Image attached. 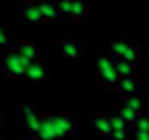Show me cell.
I'll use <instances>...</instances> for the list:
<instances>
[{"label":"cell","instance_id":"cell-1","mask_svg":"<svg viewBox=\"0 0 149 140\" xmlns=\"http://www.w3.org/2000/svg\"><path fill=\"white\" fill-rule=\"evenodd\" d=\"M77 129V116L72 110L61 112H46L40 131L35 134L37 140H66Z\"/></svg>","mask_w":149,"mask_h":140},{"label":"cell","instance_id":"cell-2","mask_svg":"<svg viewBox=\"0 0 149 140\" xmlns=\"http://www.w3.org/2000/svg\"><path fill=\"white\" fill-rule=\"evenodd\" d=\"M94 77L103 90H116L118 79H121L116 70V57H112L110 53H101L94 59Z\"/></svg>","mask_w":149,"mask_h":140},{"label":"cell","instance_id":"cell-3","mask_svg":"<svg viewBox=\"0 0 149 140\" xmlns=\"http://www.w3.org/2000/svg\"><path fill=\"white\" fill-rule=\"evenodd\" d=\"M48 110L40 107V105H20L18 107V118H20V125L26 129V134L35 136L40 131L44 123V116H46Z\"/></svg>","mask_w":149,"mask_h":140},{"label":"cell","instance_id":"cell-4","mask_svg":"<svg viewBox=\"0 0 149 140\" xmlns=\"http://www.w3.org/2000/svg\"><path fill=\"white\" fill-rule=\"evenodd\" d=\"M0 66H2V75H5L7 79H26L29 61L24 59L15 48H11V51L5 53V57H2Z\"/></svg>","mask_w":149,"mask_h":140},{"label":"cell","instance_id":"cell-5","mask_svg":"<svg viewBox=\"0 0 149 140\" xmlns=\"http://www.w3.org/2000/svg\"><path fill=\"white\" fill-rule=\"evenodd\" d=\"M57 7L66 22H84L90 13V0H57Z\"/></svg>","mask_w":149,"mask_h":140},{"label":"cell","instance_id":"cell-6","mask_svg":"<svg viewBox=\"0 0 149 140\" xmlns=\"http://www.w3.org/2000/svg\"><path fill=\"white\" fill-rule=\"evenodd\" d=\"M57 51L66 61H81L86 57V46L74 37H61L57 42Z\"/></svg>","mask_w":149,"mask_h":140},{"label":"cell","instance_id":"cell-7","mask_svg":"<svg viewBox=\"0 0 149 140\" xmlns=\"http://www.w3.org/2000/svg\"><path fill=\"white\" fill-rule=\"evenodd\" d=\"M18 15L26 24H44V15H42V9H40L37 0H24V2H20Z\"/></svg>","mask_w":149,"mask_h":140},{"label":"cell","instance_id":"cell-8","mask_svg":"<svg viewBox=\"0 0 149 140\" xmlns=\"http://www.w3.org/2000/svg\"><path fill=\"white\" fill-rule=\"evenodd\" d=\"M51 79V66L46 59H37L33 64H29L26 68V81L31 83H46Z\"/></svg>","mask_w":149,"mask_h":140},{"label":"cell","instance_id":"cell-9","mask_svg":"<svg viewBox=\"0 0 149 140\" xmlns=\"http://www.w3.org/2000/svg\"><path fill=\"white\" fill-rule=\"evenodd\" d=\"M90 127H92V131H94L97 136H101V138H110V134L114 131L110 114H97V116H92Z\"/></svg>","mask_w":149,"mask_h":140},{"label":"cell","instance_id":"cell-10","mask_svg":"<svg viewBox=\"0 0 149 140\" xmlns=\"http://www.w3.org/2000/svg\"><path fill=\"white\" fill-rule=\"evenodd\" d=\"M37 2H40V9H42V15H44L46 24H57L64 20L59 13V7H57V0H37Z\"/></svg>","mask_w":149,"mask_h":140},{"label":"cell","instance_id":"cell-11","mask_svg":"<svg viewBox=\"0 0 149 140\" xmlns=\"http://www.w3.org/2000/svg\"><path fill=\"white\" fill-rule=\"evenodd\" d=\"M123 105H127V107H132L134 112L143 114L145 105H147V94H145V90H138V92H134V94L123 96Z\"/></svg>","mask_w":149,"mask_h":140},{"label":"cell","instance_id":"cell-12","mask_svg":"<svg viewBox=\"0 0 149 140\" xmlns=\"http://www.w3.org/2000/svg\"><path fill=\"white\" fill-rule=\"evenodd\" d=\"M132 40L123 37V35H112L110 40H107V53H110L112 57H123V53L127 51V46H130Z\"/></svg>","mask_w":149,"mask_h":140},{"label":"cell","instance_id":"cell-13","mask_svg":"<svg viewBox=\"0 0 149 140\" xmlns=\"http://www.w3.org/2000/svg\"><path fill=\"white\" fill-rule=\"evenodd\" d=\"M15 51H18L29 64L42 59V57H40V48H37V44H33V42H18L15 44Z\"/></svg>","mask_w":149,"mask_h":140},{"label":"cell","instance_id":"cell-14","mask_svg":"<svg viewBox=\"0 0 149 140\" xmlns=\"http://www.w3.org/2000/svg\"><path fill=\"white\" fill-rule=\"evenodd\" d=\"M116 90L123 96H127V94H134V92H138V90H143V88H140V81L136 79V75H132V77H121Z\"/></svg>","mask_w":149,"mask_h":140},{"label":"cell","instance_id":"cell-15","mask_svg":"<svg viewBox=\"0 0 149 140\" xmlns=\"http://www.w3.org/2000/svg\"><path fill=\"white\" fill-rule=\"evenodd\" d=\"M140 57H143V53H140V46H138L136 42H130L127 51L123 53V57H118V59L127 61V64H132V66H138V64H140Z\"/></svg>","mask_w":149,"mask_h":140},{"label":"cell","instance_id":"cell-16","mask_svg":"<svg viewBox=\"0 0 149 140\" xmlns=\"http://www.w3.org/2000/svg\"><path fill=\"white\" fill-rule=\"evenodd\" d=\"M0 48H2V51H11V48H15L13 33H11L5 24H0Z\"/></svg>","mask_w":149,"mask_h":140},{"label":"cell","instance_id":"cell-17","mask_svg":"<svg viewBox=\"0 0 149 140\" xmlns=\"http://www.w3.org/2000/svg\"><path fill=\"white\" fill-rule=\"evenodd\" d=\"M116 112L121 114V116L125 118V123L132 127V129H134V123H136V118H138V112H134L132 107H127V105H123V103H121V107H118Z\"/></svg>","mask_w":149,"mask_h":140},{"label":"cell","instance_id":"cell-18","mask_svg":"<svg viewBox=\"0 0 149 140\" xmlns=\"http://www.w3.org/2000/svg\"><path fill=\"white\" fill-rule=\"evenodd\" d=\"M134 68H136V66L127 64V61H123V59H116V70H118V75H121V77H132V75H134Z\"/></svg>","mask_w":149,"mask_h":140},{"label":"cell","instance_id":"cell-19","mask_svg":"<svg viewBox=\"0 0 149 140\" xmlns=\"http://www.w3.org/2000/svg\"><path fill=\"white\" fill-rule=\"evenodd\" d=\"M110 118H112V127H114V129H132V127L125 123V118H123L118 112H112Z\"/></svg>","mask_w":149,"mask_h":140},{"label":"cell","instance_id":"cell-20","mask_svg":"<svg viewBox=\"0 0 149 140\" xmlns=\"http://www.w3.org/2000/svg\"><path fill=\"white\" fill-rule=\"evenodd\" d=\"M134 129L136 131H149V114H138V118H136L134 123Z\"/></svg>","mask_w":149,"mask_h":140},{"label":"cell","instance_id":"cell-21","mask_svg":"<svg viewBox=\"0 0 149 140\" xmlns=\"http://www.w3.org/2000/svg\"><path fill=\"white\" fill-rule=\"evenodd\" d=\"M132 131L134 129H114L107 140H132Z\"/></svg>","mask_w":149,"mask_h":140},{"label":"cell","instance_id":"cell-22","mask_svg":"<svg viewBox=\"0 0 149 140\" xmlns=\"http://www.w3.org/2000/svg\"><path fill=\"white\" fill-rule=\"evenodd\" d=\"M132 140H149V131H132Z\"/></svg>","mask_w":149,"mask_h":140},{"label":"cell","instance_id":"cell-23","mask_svg":"<svg viewBox=\"0 0 149 140\" xmlns=\"http://www.w3.org/2000/svg\"><path fill=\"white\" fill-rule=\"evenodd\" d=\"M18 140H37V138H35V136H31V134H26V136H20Z\"/></svg>","mask_w":149,"mask_h":140},{"label":"cell","instance_id":"cell-24","mask_svg":"<svg viewBox=\"0 0 149 140\" xmlns=\"http://www.w3.org/2000/svg\"><path fill=\"white\" fill-rule=\"evenodd\" d=\"M5 121V107H2V105H0V123Z\"/></svg>","mask_w":149,"mask_h":140},{"label":"cell","instance_id":"cell-25","mask_svg":"<svg viewBox=\"0 0 149 140\" xmlns=\"http://www.w3.org/2000/svg\"><path fill=\"white\" fill-rule=\"evenodd\" d=\"M0 140H2V134H0Z\"/></svg>","mask_w":149,"mask_h":140}]
</instances>
